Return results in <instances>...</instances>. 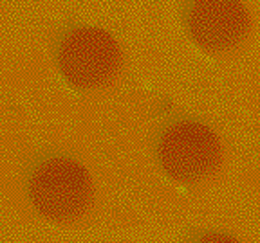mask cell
I'll return each instance as SVG.
<instances>
[{
  "label": "cell",
  "mask_w": 260,
  "mask_h": 243,
  "mask_svg": "<svg viewBox=\"0 0 260 243\" xmlns=\"http://www.w3.org/2000/svg\"><path fill=\"white\" fill-rule=\"evenodd\" d=\"M27 194L38 215L53 222H67L89 209L92 182L85 168L71 157L49 155L32 166Z\"/></svg>",
  "instance_id": "1"
},
{
  "label": "cell",
  "mask_w": 260,
  "mask_h": 243,
  "mask_svg": "<svg viewBox=\"0 0 260 243\" xmlns=\"http://www.w3.org/2000/svg\"><path fill=\"white\" fill-rule=\"evenodd\" d=\"M56 63L74 89H96L110 81L121 65V51L110 32L92 25H74L61 32Z\"/></svg>",
  "instance_id": "2"
},
{
  "label": "cell",
  "mask_w": 260,
  "mask_h": 243,
  "mask_svg": "<svg viewBox=\"0 0 260 243\" xmlns=\"http://www.w3.org/2000/svg\"><path fill=\"white\" fill-rule=\"evenodd\" d=\"M220 141L208 125L177 121L162 130L155 155L161 170L172 180L195 184L220 164Z\"/></svg>",
  "instance_id": "3"
},
{
  "label": "cell",
  "mask_w": 260,
  "mask_h": 243,
  "mask_svg": "<svg viewBox=\"0 0 260 243\" xmlns=\"http://www.w3.org/2000/svg\"><path fill=\"white\" fill-rule=\"evenodd\" d=\"M188 36L206 51H226L246 38L249 15L239 0H193L184 6Z\"/></svg>",
  "instance_id": "4"
}]
</instances>
